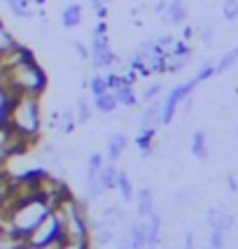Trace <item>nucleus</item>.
Masks as SVG:
<instances>
[{"label": "nucleus", "instance_id": "nucleus-1", "mask_svg": "<svg viewBox=\"0 0 238 249\" xmlns=\"http://www.w3.org/2000/svg\"><path fill=\"white\" fill-rule=\"evenodd\" d=\"M0 79L12 93H28V96H42L49 87V75L38 63V58H23L19 63H12L0 68Z\"/></svg>", "mask_w": 238, "mask_h": 249}, {"label": "nucleus", "instance_id": "nucleus-2", "mask_svg": "<svg viewBox=\"0 0 238 249\" xmlns=\"http://www.w3.org/2000/svg\"><path fill=\"white\" fill-rule=\"evenodd\" d=\"M42 96H28V93H17L12 98L10 114H7V126L17 130L26 142H35L42 133L44 112H42Z\"/></svg>", "mask_w": 238, "mask_h": 249}, {"label": "nucleus", "instance_id": "nucleus-3", "mask_svg": "<svg viewBox=\"0 0 238 249\" xmlns=\"http://www.w3.org/2000/svg\"><path fill=\"white\" fill-rule=\"evenodd\" d=\"M61 240H63V224H61L59 212L52 207V212L33 228L28 242H33V245H59Z\"/></svg>", "mask_w": 238, "mask_h": 249}, {"label": "nucleus", "instance_id": "nucleus-4", "mask_svg": "<svg viewBox=\"0 0 238 249\" xmlns=\"http://www.w3.org/2000/svg\"><path fill=\"white\" fill-rule=\"evenodd\" d=\"M196 87H198V82H196V79H189V82H182V84L173 87L166 93V98L161 100V126H171V124H173L178 107L194 93Z\"/></svg>", "mask_w": 238, "mask_h": 249}, {"label": "nucleus", "instance_id": "nucleus-5", "mask_svg": "<svg viewBox=\"0 0 238 249\" xmlns=\"http://www.w3.org/2000/svg\"><path fill=\"white\" fill-rule=\"evenodd\" d=\"M126 149H129V135L126 133H121V130H117V133H112L108 138V142H105V161L110 163H117L124 154H126Z\"/></svg>", "mask_w": 238, "mask_h": 249}, {"label": "nucleus", "instance_id": "nucleus-6", "mask_svg": "<svg viewBox=\"0 0 238 249\" xmlns=\"http://www.w3.org/2000/svg\"><path fill=\"white\" fill-rule=\"evenodd\" d=\"M187 17H189V7L184 0H168V5L161 14V21L168 26H184Z\"/></svg>", "mask_w": 238, "mask_h": 249}, {"label": "nucleus", "instance_id": "nucleus-7", "mask_svg": "<svg viewBox=\"0 0 238 249\" xmlns=\"http://www.w3.org/2000/svg\"><path fill=\"white\" fill-rule=\"evenodd\" d=\"M161 126V100H152L145 103V109L140 112L138 119V128H159Z\"/></svg>", "mask_w": 238, "mask_h": 249}, {"label": "nucleus", "instance_id": "nucleus-8", "mask_svg": "<svg viewBox=\"0 0 238 249\" xmlns=\"http://www.w3.org/2000/svg\"><path fill=\"white\" fill-rule=\"evenodd\" d=\"M84 21V7L77 2V0H70L68 5L63 7L61 12V23H63V28H77V26H82Z\"/></svg>", "mask_w": 238, "mask_h": 249}, {"label": "nucleus", "instance_id": "nucleus-9", "mask_svg": "<svg viewBox=\"0 0 238 249\" xmlns=\"http://www.w3.org/2000/svg\"><path fill=\"white\" fill-rule=\"evenodd\" d=\"M126 238H129L131 249H147V233H145V219L138 217L129 228H126Z\"/></svg>", "mask_w": 238, "mask_h": 249}, {"label": "nucleus", "instance_id": "nucleus-10", "mask_svg": "<svg viewBox=\"0 0 238 249\" xmlns=\"http://www.w3.org/2000/svg\"><path fill=\"white\" fill-rule=\"evenodd\" d=\"M94 112L96 114H105V117H112L115 112L119 109V103H117V98H115V93L112 91H103V93H98V96H94Z\"/></svg>", "mask_w": 238, "mask_h": 249}, {"label": "nucleus", "instance_id": "nucleus-11", "mask_svg": "<svg viewBox=\"0 0 238 249\" xmlns=\"http://www.w3.org/2000/svg\"><path fill=\"white\" fill-rule=\"evenodd\" d=\"M142 219H145V233H147V249H157L161 242V217L152 212Z\"/></svg>", "mask_w": 238, "mask_h": 249}, {"label": "nucleus", "instance_id": "nucleus-12", "mask_svg": "<svg viewBox=\"0 0 238 249\" xmlns=\"http://www.w3.org/2000/svg\"><path fill=\"white\" fill-rule=\"evenodd\" d=\"M154 142H157V128H138L136 147H138V152H140L142 159L154 156Z\"/></svg>", "mask_w": 238, "mask_h": 249}, {"label": "nucleus", "instance_id": "nucleus-13", "mask_svg": "<svg viewBox=\"0 0 238 249\" xmlns=\"http://www.w3.org/2000/svg\"><path fill=\"white\" fill-rule=\"evenodd\" d=\"M117 238V231L110 226H100V224H91V235H89V242L91 247H108L112 245Z\"/></svg>", "mask_w": 238, "mask_h": 249}, {"label": "nucleus", "instance_id": "nucleus-14", "mask_svg": "<svg viewBox=\"0 0 238 249\" xmlns=\"http://www.w3.org/2000/svg\"><path fill=\"white\" fill-rule=\"evenodd\" d=\"M133 203H136V210H138V217H147L154 212V191L147 189V186H142L136 191L133 196Z\"/></svg>", "mask_w": 238, "mask_h": 249}, {"label": "nucleus", "instance_id": "nucleus-15", "mask_svg": "<svg viewBox=\"0 0 238 249\" xmlns=\"http://www.w3.org/2000/svg\"><path fill=\"white\" fill-rule=\"evenodd\" d=\"M117 175H119V168L117 163H110L105 161V165L100 168V173H98V184H100V189L108 194V191H115V182H117Z\"/></svg>", "mask_w": 238, "mask_h": 249}, {"label": "nucleus", "instance_id": "nucleus-16", "mask_svg": "<svg viewBox=\"0 0 238 249\" xmlns=\"http://www.w3.org/2000/svg\"><path fill=\"white\" fill-rule=\"evenodd\" d=\"M75 121L77 126H87V124H91V119H94V105L89 103L87 96H79L75 103Z\"/></svg>", "mask_w": 238, "mask_h": 249}, {"label": "nucleus", "instance_id": "nucleus-17", "mask_svg": "<svg viewBox=\"0 0 238 249\" xmlns=\"http://www.w3.org/2000/svg\"><path fill=\"white\" fill-rule=\"evenodd\" d=\"M208 224H210V228L227 231V228H231L236 224V219L231 217L229 212H224V210H208Z\"/></svg>", "mask_w": 238, "mask_h": 249}, {"label": "nucleus", "instance_id": "nucleus-18", "mask_svg": "<svg viewBox=\"0 0 238 249\" xmlns=\"http://www.w3.org/2000/svg\"><path fill=\"white\" fill-rule=\"evenodd\" d=\"M115 191H119V196H121V200H124V203L133 200L136 191H133V182H131V177H129L126 170H119L117 182H115Z\"/></svg>", "mask_w": 238, "mask_h": 249}, {"label": "nucleus", "instance_id": "nucleus-19", "mask_svg": "<svg viewBox=\"0 0 238 249\" xmlns=\"http://www.w3.org/2000/svg\"><path fill=\"white\" fill-rule=\"evenodd\" d=\"M189 149H192V156L198 159V161H206L208 159V138L203 130H196L194 135H192V144H189Z\"/></svg>", "mask_w": 238, "mask_h": 249}, {"label": "nucleus", "instance_id": "nucleus-20", "mask_svg": "<svg viewBox=\"0 0 238 249\" xmlns=\"http://www.w3.org/2000/svg\"><path fill=\"white\" fill-rule=\"evenodd\" d=\"M17 44H19L17 35H14V33L7 28V23L0 19V58H2L5 54H10V52L14 49V47H17Z\"/></svg>", "mask_w": 238, "mask_h": 249}, {"label": "nucleus", "instance_id": "nucleus-21", "mask_svg": "<svg viewBox=\"0 0 238 249\" xmlns=\"http://www.w3.org/2000/svg\"><path fill=\"white\" fill-rule=\"evenodd\" d=\"M105 165V156L100 152H91L87 156V168H84V179H96L100 168Z\"/></svg>", "mask_w": 238, "mask_h": 249}, {"label": "nucleus", "instance_id": "nucleus-22", "mask_svg": "<svg viewBox=\"0 0 238 249\" xmlns=\"http://www.w3.org/2000/svg\"><path fill=\"white\" fill-rule=\"evenodd\" d=\"M77 121H75V112H73V107H65L59 112V126H56V130L59 133H63V135H70L73 130H75Z\"/></svg>", "mask_w": 238, "mask_h": 249}, {"label": "nucleus", "instance_id": "nucleus-23", "mask_svg": "<svg viewBox=\"0 0 238 249\" xmlns=\"http://www.w3.org/2000/svg\"><path fill=\"white\" fill-rule=\"evenodd\" d=\"M12 93L10 89L5 87V82L0 79V126H5L7 124V114H10V105H12Z\"/></svg>", "mask_w": 238, "mask_h": 249}, {"label": "nucleus", "instance_id": "nucleus-24", "mask_svg": "<svg viewBox=\"0 0 238 249\" xmlns=\"http://www.w3.org/2000/svg\"><path fill=\"white\" fill-rule=\"evenodd\" d=\"M238 63V47H234V49H229L227 54L222 56L219 61L215 63V70H217V75L219 72H227V70H231L234 65Z\"/></svg>", "mask_w": 238, "mask_h": 249}, {"label": "nucleus", "instance_id": "nucleus-25", "mask_svg": "<svg viewBox=\"0 0 238 249\" xmlns=\"http://www.w3.org/2000/svg\"><path fill=\"white\" fill-rule=\"evenodd\" d=\"M12 198V177H7L5 173H0V212L7 207Z\"/></svg>", "mask_w": 238, "mask_h": 249}, {"label": "nucleus", "instance_id": "nucleus-26", "mask_svg": "<svg viewBox=\"0 0 238 249\" xmlns=\"http://www.w3.org/2000/svg\"><path fill=\"white\" fill-rule=\"evenodd\" d=\"M161 91H163L161 82H152V84H147V87L140 91L138 100H140V103H152V100H157V98L161 96Z\"/></svg>", "mask_w": 238, "mask_h": 249}, {"label": "nucleus", "instance_id": "nucleus-27", "mask_svg": "<svg viewBox=\"0 0 238 249\" xmlns=\"http://www.w3.org/2000/svg\"><path fill=\"white\" fill-rule=\"evenodd\" d=\"M222 17H224V21H236L238 19V0H224V2H222Z\"/></svg>", "mask_w": 238, "mask_h": 249}, {"label": "nucleus", "instance_id": "nucleus-28", "mask_svg": "<svg viewBox=\"0 0 238 249\" xmlns=\"http://www.w3.org/2000/svg\"><path fill=\"white\" fill-rule=\"evenodd\" d=\"M217 75V70H215V63L213 61H206V63L198 68V72L194 75V79L201 84V82H206V79H210V77H215Z\"/></svg>", "mask_w": 238, "mask_h": 249}, {"label": "nucleus", "instance_id": "nucleus-29", "mask_svg": "<svg viewBox=\"0 0 238 249\" xmlns=\"http://www.w3.org/2000/svg\"><path fill=\"white\" fill-rule=\"evenodd\" d=\"M59 249H94L89 240H68L63 238L59 242Z\"/></svg>", "mask_w": 238, "mask_h": 249}, {"label": "nucleus", "instance_id": "nucleus-30", "mask_svg": "<svg viewBox=\"0 0 238 249\" xmlns=\"http://www.w3.org/2000/svg\"><path fill=\"white\" fill-rule=\"evenodd\" d=\"M7 249H59V245H33L28 240H21V242H12Z\"/></svg>", "mask_w": 238, "mask_h": 249}, {"label": "nucleus", "instance_id": "nucleus-31", "mask_svg": "<svg viewBox=\"0 0 238 249\" xmlns=\"http://www.w3.org/2000/svg\"><path fill=\"white\" fill-rule=\"evenodd\" d=\"M70 49L77 54L79 61H89V47L82 42V40H73V42H70Z\"/></svg>", "mask_w": 238, "mask_h": 249}, {"label": "nucleus", "instance_id": "nucleus-32", "mask_svg": "<svg viewBox=\"0 0 238 249\" xmlns=\"http://www.w3.org/2000/svg\"><path fill=\"white\" fill-rule=\"evenodd\" d=\"M224 233H227V231L213 228V233H210V247L213 249H224Z\"/></svg>", "mask_w": 238, "mask_h": 249}, {"label": "nucleus", "instance_id": "nucleus-33", "mask_svg": "<svg viewBox=\"0 0 238 249\" xmlns=\"http://www.w3.org/2000/svg\"><path fill=\"white\" fill-rule=\"evenodd\" d=\"M198 37H201V42L210 44V42H213V37H215V31H213L208 23H203V26L198 28Z\"/></svg>", "mask_w": 238, "mask_h": 249}, {"label": "nucleus", "instance_id": "nucleus-34", "mask_svg": "<svg viewBox=\"0 0 238 249\" xmlns=\"http://www.w3.org/2000/svg\"><path fill=\"white\" fill-rule=\"evenodd\" d=\"M227 186L231 189V191H238V177L236 175H229L227 177Z\"/></svg>", "mask_w": 238, "mask_h": 249}, {"label": "nucleus", "instance_id": "nucleus-35", "mask_svg": "<svg viewBox=\"0 0 238 249\" xmlns=\"http://www.w3.org/2000/svg\"><path fill=\"white\" fill-rule=\"evenodd\" d=\"M166 5H168V0H159V2L154 5V12H157V14L161 17V14H163V10H166Z\"/></svg>", "mask_w": 238, "mask_h": 249}, {"label": "nucleus", "instance_id": "nucleus-36", "mask_svg": "<svg viewBox=\"0 0 238 249\" xmlns=\"http://www.w3.org/2000/svg\"><path fill=\"white\" fill-rule=\"evenodd\" d=\"M184 249H194V235L192 233L184 235Z\"/></svg>", "mask_w": 238, "mask_h": 249}, {"label": "nucleus", "instance_id": "nucleus-37", "mask_svg": "<svg viewBox=\"0 0 238 249\" xmlns=\"http://www.w3.org/2000/svg\"><path fill=\"white\" fill-rule=\"evenodd\" d=\"M208 249H213V247H208Z\"/></svg>", "mask_w": 238, "mask_h": 249}]
</instances>
